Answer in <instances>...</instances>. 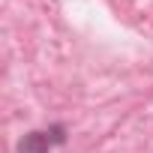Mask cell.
Wrapping results in <instances>:
<instances>
[{"mask_svg": "<svg viewBox=\"0 0 153 153\" xmlns=\"http://www.w3.org/2000/svg\"><path fill=\"white\" fill-rule=\"evenodd\" d=\"M69 138V126L66 123H48L42 129H30L18 138L15 153H51L57 147H63Z\"/></svg>", "mask_w": 153, "mask_h": 153, "instance_id": "1", "label": "cell"}]
</instances>
